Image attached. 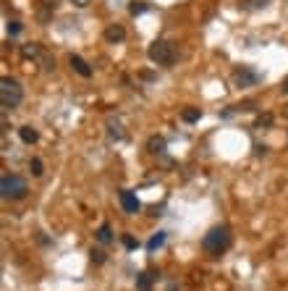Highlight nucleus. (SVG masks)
<instances>
[{
	"mask_svg": "<svg viewBox=\"0 0 288 291\" xmlns=\"http://www.w3.org/2000/svg\"><path fill=\"white\" fill-rule=\"evenodd\" d=\"M60 6V0H39V11H37V16H39V21L45 24V21H50V16H53V11Z\"/></svg>",
	"mask_w": 288,
	"mask_h": 291,
	"instance_id": "6e6552de",
	"label": "nucleus"
},
{
	"mask_svg": "<svg viewBox=\"0 0 288 291\" xmlns=\"http://www.w3.org/2000/svg\"><path fill=\"white\" fill-rule=\"evenodd\" d=\"M118 199H121V205H123V210H126L128 215H137V213L142 210V202H139V197H137L134 192L121 189V192H118Z\"/></svg>",
	"mask_w": 288,
	"mask_h": 291,
	"instance_id": "423d86ee",
	"label": "nucleus"
},
{
	"mask_svg": "<svg viewBox=\"0 0 288 291\" xmlns=\"http://www.w3.org/2000/svg\"><path fill=\"white\" fill-rule=\"evenodd\" d=\"M147 11H149V3H144V0H137V3L128 6V13H131V16H142V13H147Z\"/></svg>",
	"mask_w": 288,
	"mask_h": 291,
	"instance_id": "6ab92c4d",
	"label": "nucleus"
},
{
	"mask_svg": "<svg viewBox=\"0 0 288 291\" xmlns=\"http://www.w3.org/2000/svg\"><path fill=\"white\" fill-rule=\"evenodd\" d=\"M165 137H160V134H152V137L147 139V152L152 155H165Z\"/></svg>",
	"mask_w": 288,
	"mask_h": 291,
	"instance_id": "9d476101",
	"label": "nucleus"
},
{
	"mask_svg": "<svg viewBox=\"0 0 288 291\" xmlns=\"http://www.w3.org/2000/svg\"><path fill=\"white\" fill-rule=\"evenodd\" d=\"M238 6L243 11H262V8L270 6V0H238Z\"/></svg>",
	"mask_w": 288,
	"mask_h": 291,
	"instance_id": "ddd939ff",
	"label": "nucleus"
},
{
	"mask_svg": "<svg viewBox=\"0 0 288 291\" xmlns=\"http://www.w3.org/2000/svg\"><path fill=\"white\" fill-rule=\"evenodd\" d=\"M231 247V228L228 226H215L205 234L202 239V250L210 255V257H220L226 250Z\"/></svg>",
	"mask_w": 288,
	"mask_h": 291,
	"instance_id": "f257e3e1",
	"label": "nucleus"
},
{
	"mask_svg": "<svg viewBox=\"0 0 288 291\" xmlns=\"http://www.w3.org/2000/svg\"><path fill=\"white\" fill-rule=\"evenodd\" d=\"M147 58H149L154 66H173V60H175L173 42H168V39H154L149 48H147Z\"/></svg>",
	"mask_w": 288,
	"mask_h": 291,
	"instance_id": "20e7f679",
	"label": "nucleus"
},
{
	"mask_svg": "<svg viewBox=\"0 0 288 291\" xmlns=\"http://www.w3.org/2000/svg\"><path fill=\"white\" fill-rule=\"evenodd\" d=\"M42 55V48L37 42H27V45H21V58L24 60H34V58H39Z\"/></svg>",
	"mask_w": 288,
	"mask_h": 291,
	"instance_id": "f8f14e48",
	"label": "nucleus"
},
{
	"mask_svg": "<svg viewBox=\"0 0 288 291\" xmlns=\"http://www.w3.org/2000/svg\"><path fill=\"white\" fill-rule=\"evenodd\" d=\"M29 171H32V176H37V178H39L42 173H45V165H42V160H39V158H32V160H29Z\"/></svg>",
	"mask_w": 288,
	"mask_h": 291,
	"instance_id": "412c9836",
	"label": "nucleus"
},
{
	"mask_svg": "<svg viewBox=\"0 0 288 291\" xmlns=\"http://www.w3.org/2000/svg\"><path fill=\"white\" fill-rule=\"evenodd\" d=\"M105 39H107L110 45H118V42L126 39V29H123L121 24H110V27L105 29Z\"/></svg>",
	"mask_w": 288,
	"mask_h": 291,
	"instance_id": "1a4fd4ad",
	"label": "nucleus"
},
{
	"mask_svg": "<svg viewBox=\"0 0 288 291\" xmlns=\"http://www.w3.org/2000/svg\"><path fill=\"white\" fill-rule=\"evenodd\" d=\"M137 288L139 291H152V276L149 273H139L137 276Z\"/></svg>",
	"mask_w": 288,
	"mask_h": 291,
	"instance_id": "a211bd4d",
	"label": "nucleus"
},
{
	"mask_svg": "<svg viewBox=\"0 0 288 291\" xmlns=\"http://www.w3.org/2000/svg\"><path fill=\"white\" fill-rule=\"evenodd\" d=\"M18 137H21V142H24V144H34V142L39 139V131H37L34 126L27 123V126H21V129H18Z\"/></svg>",
	"mask_w": 288,
	"mask_h": 291,
	"instance_id": "9b49d317",
	"label": "nucleus"
},
{
	"mask_svg": "<svg viewBox=\"0 0 288 291\" xmlns=\"http://www.w3.org/2000/svg\"><path fill=\"white\" fill-rule=\"evenodd\" d=\"M116 236H113V228H110V223H102V226L97 228V241L100 244H110Z\"/></svg>",
	"mask_w": 288,
	"mask_h": 291,
	"instance_id": "2eb2a0df",
	"label": "nucleus"
},
{
	"mask_svg": "<svg viewBox=\"0 0 288 291\" xmlns=\"http://www.w3.org/2000/svg\"><path fill=\"white\" fill-rule=\"evenodd\" d=\"M69 66H71V69H74L81 79H90V76H92V66L86 63L81 55H69Z\"/></svg>",
	"mask_w": 288,
	"mask_h": 291,
	"instance_id": "0eeeda50",
	"label": "nucleus"
},
{
	"mask_svg": "<svg viewBox=\"0 0 288 291\" xmlns=\"http://www.w3.org/2000/svg\"><path fill=\"white\" fill-rule=\"evenodd\" d=\"M90 3L92 0H71V6H76V8H90Z\"/></svg>",
	"mask_w": 288,
	"mask_h": 291,
	"instance_id": "a878e982",
	"label": "nucleus"
},
{
	"mask_svg": "<svg viewBox=\"0 0 288 291\" xmlns=\"http://www.w3.org/2000/svg\"><path fill=\"white\" fill-rule=\"evenodd\" d=\"M21 100H24V89H21V84L11 76H3V81H0V105H3V110H13L21 105Z\"/></svg>",
	"mask_w": 288,
	"mask_h": 291,
	"instance_id": "7ed1b4c3",
	"label": "nucleus"
},
{
	"mask_svg": "<svg viewBox=\"0 0 288 291\" xmlns=\"http://www.w3.org/2000/svg\"><path fill=\"white\" fill-rule=\"evenodd\" d=\"M181 118H184L186 123H196L199 118H202V110H199V108H184V110H181Z\"/></svg>",
	"mask_w": 288,
	"mask_h": 291,
	"instance_id": "dca6fc26",
	"label": "nucleus"
},
{
	"mask_svg": "<svg viewBox=\"0 0 288 291\" xmlns=\"http://www.w3.org/2000/svg\"><path fill=\"white\" fill-rule=\"evenodd\" d=\"M283 116H285V118H288V105H285V108H283Z\"/></svg>",
	"mask_w": 288,
	"mask_h": 291,
	"instance_id": "cd10ccee",
	"label": "nucleus"
},
{
	"mask_svg": "<svg viewBox=\"0 0 288 291\" xmlns=\"http://www.w3.org/2000/svg\"><path fill=\"white\" fill-rule=\"evenodd\" d=\"M90 260H92L95 265H102V262H105V252H102V250H92V252H90Z\"/></svg>",
	"mask_w": 288,
	"mask_h": 291,
	"instance_id": "393cba45",
	"label": "nucleus"
},
{
	"mask_svg": "<svg viewBox=\"0 0 288 291\" xmlns=\"http://www.w3.org/2000/svg\"><path fill=\"white\" fill-rule=\"evenodd\" d=\"M107 137L110 139H116V142H121L126 134H123V126L118 123V121H107Z\"/></svg>",
	"mask_w": 288,
	"mask_h": 291,
	"instance_id": "4468645a",
	"label": "nucleus"
},
{
	"mask_svg": "<svg viewBox=\"0 0 288 291\" xmlns=\"http://www.w3.org/2000/svg\"><path fill=\"white\" fill-rule=\"evenodd\" d=\"M233 110H241V113H252V110H257V102H254V100H243V102L233 105Z\"/></svg>",
	"mask_w": 288,
	"mask_h": 291,
	"instance_id": "4be33fe9",
	"label": "nucleus"
},
{
	"mask_svg": "<svg viewBox=\"0 0 288 291\" xmlns=\"http://www.w3.org/2000/svg\"><path fill=\"white\" fill-rule=\"evenodd\" d=\"M27 194H29L27 178H21V176H16V173L3 171V176H0V197H3V199H11V202H16V199H24Z\"/></svg>",
	"mask_w": 288,
	"mask_h": 291,
	"instance_id": "f03ea898",
	"label": "nucleus"
},
{
	"mask_svg": "<svg viewBox=\"0 0 288 291\" xmlns=\"http://www.w3.org/2000/svg\"><path fill=\"white\" fill-rule=\"evenodd\" d=\"M259 81H262V74L254 71V69H249V66H241V69L233 71V87H238V89L254 87V84H259Z\"/></svg>",
	"mask_w": 288,
	"mask_h": 291,
	"instance_id": "39448f33",
	"label": "nucleus"
},
{
	"mask_svg": "<svg viewBox=\"0 0 288 291\" xmlns=\"http://www.w3.org/2000/svg\"><path fill=\"white\" fill-rule=\"evenodd\" d=\"M163 244H165V231H158V234H154V236L147 241V250H149V252H154V250H160Z\"/></svg>",
	"mask_w": 288,
	"mask_h": 291,
	"instance_id": "f3484780",
	"label": "nucleus"
},
{
	"mask_svg": "<svg viewBox=\"0 0 288 291\" xmlns=\"http://www.w3.org/2000/svg\"><path fill=\"white\" fill-rule=\"evenodd\" d=\"M273 113H262V116H257V121H254V129H270L273 126Z\"/></svg>",
	"mask_w": 288,
	"mask_h": 291,
	"instance_id": "aec40b11",
	"label": "nucleus"
},
{
	"mask_svg": "<svg viewBox=\"0 0 288 291\" xmlns=\"http://www.w3.org/2000/svg\"><path fill=\"white\" fill-rule=\"evenodd\" d=\"M123 247H126V250H137V247H139V241L131 236V234H123Z\"/></svg>",
	"mask_w": 288,
	"mask_h": 291,
	"instance_id": "5701e85b",
	"label": "nucleus"
},
{
	"mask_svg": "<svg viewBox=\"0 0 288 291\" xmlns=\"http://www.w3.org/2000/svg\"><path fill=\"white\" fill-rule=\"evenodd\" d=\"M280 92H283V95H288V76L280 81Z\"/></svg>",
	"mask_w": 288,
	"mask_h": 291,
	"instance_id": "bb28decb",
	"label": "nucleus"
},
{
	"mask_svg": "<svg viewBox=\"0 0 288 291\" xmlns=\"http://www.w3.org/2000/svg\"><path fill=\"white\" fill-rule=\"evenodd\" d=\"M6 32H8V37H16V34L21 32V21H8V27H6Z\"/></svg>",
	"mask_w": 288,
	"mask_h": 291,
	"instance_id": "b1692460",
	"label": "nucleus"
}]
</instances>
